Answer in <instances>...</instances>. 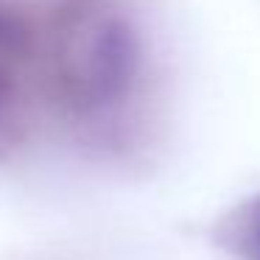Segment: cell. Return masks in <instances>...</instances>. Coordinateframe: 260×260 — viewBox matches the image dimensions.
I'll return each mask as SVG.
<instances>
[{"label": "cell", "mask_w": 260, "mask_h": 260, "mask_svg": "<svg viewBox=\"0 0 260 260\" xmlns=\"http://www.w3.org/2000/svg\"><path fill=\"white\" fill-rule=\"evenodd\" d=\"M14 31L9 25V20L0 14V115L9 104V92H12V56H14Z\"/></svg>", "instance_id": "cell-1"}]
</instances>
